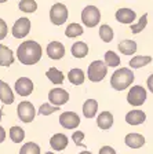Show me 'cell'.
Instances as JSON below:
<instances>
[{
  "label": "cell",
  "mask_w": 153,
  "mask_h": 154,
  "mask_svg": "<svg viewBox=\"0 0 153 154\" xmlns=\"http://www.w3.org/2000/svg\"><path fill=\"white\" fill-rule=\"evenodd\" d=\"M15 55L22 65L32 66V65H36L42 59L43 48L35 40H25L24 43H21L18 45Z\"/></svg>",
  "instance_id": "1"
},
{
  "label": "cell",
  "mask_w": 153,
  "mask_h": 154,
  "mask_svg": "<svg viewBox=\"0 0 153 154\" xmlns=\"http://www.w3.org/2000/svg\"><path fill=\"white\" fill-rule=\"evenodd\" d=\"M134 72L131 70L130 67H120L110 77V85L113 90L116 91H124L126 88L134 83Z\"/></svg>",
  "instance_id": "2"
},
{
  "label": "cell",
  "mask_w": 153,
  "mask_h": 154,
  "mask_svg": "<svg viewBox=\"0 0 153 154\" xmlns=\"http://www.w3.org/2000/svg\"><path fill=\"white\" fill-rule=\"evenodd\" d=\"M108 66L104 61H93L87 69V79L93 83H99L106 77Z\"/></svg>",
  "instance_id": "3"
},
{
  "label": "cell",
  "mask_w": 153,
  "mask_h": 154,
  "mask_svg": "<svg viewBox=\"0 0 153 154\" xmlns=\"http://www.w3.org/2000/svg\"><path fill=\"white\" fill-rule=\"evenodd\" d=\"M148 99V92L142 85H132L127 94V102L134 107L142 106Z\"/></svg>",
  "instance_id": "4"
},
{
  "label": "cell",
  "mask_w": 153,
  "mask_h": 154,
  "mask_svg": "<svg viewBox=\"0 0 153 154\" xmlns=\"http://www.w3.org/2000/svg\"><path fill=\"white\" fill-rule=\"evenodd\" d=\"M101 21V11L95 6H87L81 11V22L87 28H95Z\"/></svg>",
  "instance_id": "5"
},
{
  "label": "cell",
  "mask_w": 153,
  "mask_h": 154,
  "mask_svg": "<svg viewBox=\"0 0 153 154\" xmlns=\"http://www.w3.org/2000/svg\"><path fill=\"white\" fill-rule=\"evenodd\" d=\"M68 17H69V11H68V7L65 4L55 3L50 8V21L54 25H57V26L64 25L68 21Z\"/></svg>",
  "instance_id": "6"
},
{
  "label": "cell",
  "mask_w": 153,
  "mask_h": 154,
  "mask_svg": "<svg viewBox=\"0 0 153 154\" xmlns=\"http://www.w3.org/2000/svg\"><path fill=\"white\" fill-rule=\"evenodd\" d=\"M17 116L22 122H32L36 117V109L33 103L28 102V100H22L17 106Z\"/></svg>",
  "instance_id": "7"
},
{
  "label": "cell",
  "mask_w": 153,
  "mask_h": 154,
  "mask_svg": "<svg viewBox=\"0 0 153 154\" xmlns=\"http://www.w3.org/2000/svg\"><path fill=\"white\" fill-rule=\"evenodd\" d=\"M30 19L26 18V17H22V18H18L15 21V23L13 25V29H11V33L15 38H24L29 35L30 32Z\"/></svg>",
  "instance_id": "8"
},
{
  "label": "cell",
  "mask_w": 153,
  "mask_h": 154,
  "mask_svg": "<svg viewBox=\"0 0 153 154\" xmlns=\"http://www.w3.org/2000/svg\"><path fill=\"white\" fill-rule=\"evenodd\" d=\"M48 100L51 105L61 107L62 105L69 102V92L64 88H53L48 92Z\"/></svg>",
  "instance_id": "9"
},
{
  "label": "cell",
  "mask_w": 153,
  "mask_h": 154,
  "mask_svg": "<svg viewBox=\"0 0 153 154\" xmlns=\"http://www.w3.org/2000/svg\"><path fill=\"white\" fill-rule=\"evenodd\" d=\"M59 124L65 129H76L80 125V117L75 112H64L59 116Z\"/></svg>",
  "instance_id": "10"
},
{
  "label": "cell",
  "mask_w": 153,
  "mask_h": 154,
  "mask_svg": "<svg viewBox=\"0 0 153 154\" xmlns=\"http://www.w3.org/2000/svg\"><path fill=\"white\" fill-rule=\"evenodd\" d=\"M14 90L19 96H29L35 90L33 81L28 77H19L14 84Z\"/></svg>",
  "instance_id": "11"
},
{
  "label": "cell",
  "mask_w": 153,
  "mask_h": 154,
  "mask_svg": "<svg viewBox=\"0 0 153 154\" xmlns=\"http://www.w3.org/2000/svg\"><path fill=\"white\" fill-rule=\"evenodd\" d=\"M115 18L117 22L123 23V25H132V22L137 18V14L131 8H119L115 14Z\"/></svg>",
  "instance_id": "12"
},
{
  "label": "cell",
  "mask_w": 153,
  "mask_h": 154,
  "mask_svg": "<svg viewBox=\"0 0 153 154\" xmlns=\"http://www.w3.org/2000/svg\"><path fill=\"white\" fill-rule=\"evenodd\" d=\"M66 50H65V45L61 42H51L50 44L47 45V55L50 59H54V61H58L65 55Z\"/></svg>",
  "instance_id": "13"
},
{
  "label": "cell",
  "mask_w": 153,
  "mask_h": 154,
  "mask_svg": "<svg viewBox=\"0 0 153 154\" xmlns=\"http://www.w3.org/2000/svg\"><path fill=\"white\" fill-rule=\"evenodd\" d=\"M14 92L11 90V87L6 83V81L0 80V102L3 105H11L14 103Z\"/></svg>",
  "instance_id": "14"
},
{
  "label": "cell",
  "mask_w": 153,
  "mask_h": 154,
  "mask_svg": "<svg viewBox=\"0 0 153 154\" xmlns=\"http://www.w3.org/2000/svg\"><path fill=\"white\" fill-rule=\"evenodd\" d=\"M124 143L130 149H141L145 144V136L141 134H137V132H131V134L126 135Z\"/></svg>",
  "instance_id": "15"
},
{
  "label": "cell",
  "mask_w": 153,
  "mask_h": 154,
  "mask_svg": "<svg viewBox=\"0 0 153 154\" xmlns=\"http://www.w3.org/2000/svg\"><path fill=\"white\" fill-rule=\"evenodd\" d=\"M68 136L65 134H55L50 139V146L54 151H62L68 147Z\"/></svg>",
  "instance_id": "16"
},
{
  "label": "cell",
  "mask_w": 153,
  "mask_h": 154,
  "mask_svg": "<svg viewBox=\"0 0 153 154\" xmlns=\"http://www.w3.org/2000/svg\"><path fill=\"white\" fill-rule=\"evenodd\" d=\"M146 121V114L142 110H131L126 114V122L128 125H141Z\"/></svg>",
  "instance_id": "17"
},
{
  "label": "cell",
  "mask_w": 153,
  "mask_h": 154,
  "mask_svg": "<svg viewBox=\"0 0 153 154\" xmlns=\"http://www.w3.org/2000/svg\"><path fill=\"white\" fill-rule=\"evenodd\" d=\"M113 122H115V119L110 112H101L97 117V125H98V128L104 129V131L110 129L113 127Z\"/></svg>",
  "instance_id": "18"
},
{
  "label": "cell",
  "mask_w": 153,
  "mask_h": 154,
  "mask_svg": "<svg viewBox=\"0 0 153 154\" xmlns=\"http://www.w3.org/2000/svg\"><path fill=\"white\" fill-rule=\"evenodd\" d=\"M14 61H15L14 52L7 45L0 44V65L4 67H8L14 63Z\"/></svg>",
  "instance_id": "19"
},
{
  "label": "cell",
  "mask_w": 153,
  "mask_h": 154,
  "mask_svg": "<svg viewBox=\"0 0 153 154\" xmlns=\"http://www.w3.org/2000/svg\"><path fill=\"white\" fill-rule=\"evenodd\" d=\"M68 80L73 85H81L84 83V80H86V74H84V72L81 69L75 67V69H70L69 73H68Z\"/></svg>",
  "instance_id": "20"
},
{
  "label": "cell",
  "mask_w": 153,
  "mask_h": 154,
  "mask_svg": "<svg viewBox=\"0 0 153 154\" xmlns=\"http://www.w3.org/2000/svg\"><path fill=\"white\" fill-rule=\"evenodd\" d=\"M117 48L123 55H134L138 50V45L137 42H134V40H123L119 43Z\"/></svg>",
  "instance_id": "21"
},
{
  "label": "cell",
  "mask_w": 153,
  "mask_h": 154,
  "mask_svg": "<svg viewBox=\"0 0 153 154\" xmlns=\"http://www.w3.org/2000/svg\"><path fill=\"white\" fill-rule=\"evenodd\" d=\"M98 112V102L95 99H87L83 103V114L86 119H94Z\"/></svg>",
  "instance_id": "22"
},
{
  "label": "cell",
  "mask_w": 153,
  "mask_h": 154,
  "mask_svg": "<svg viewBox=\"0 0 153 154\" xmlns=\"http://www.w3.org/2000/svg\"><path fill=\"white\" fill-rule=\"evenodd\" d=\"M46 77H47L54 85H61L65 80L64 73H62L59 69H57V67H50V69L46 72Z\"/></svg>",
  "instance_id": "23"
},
{
  "label": "cell",
  "mask_w": 153,
  "mask_h": 154,
  "mask_svg": "<svg viewBox=\"0 0 153 154\" xmlns=\"http://www.w3.org/2000/svg\"><path fill=\"white\" fill-rule=\"evenodd\" d=\"M70 52H72V55H73L75 58L81 59V58L87 57V54H88V45L84 42H76L75 44H72Z\"/></svg>",
  "instance_id": "24"
},
{
  "label": "cell",
  "mask_w": 153,
  "mask_h": 154,
  "mask_svg": "<svg viewBox=\"0 0 153 154\" xmlns=\"http://www.w3.org/2000/svg\"><path fill=\"white\" fill-rule=\"evenodd\" d=\"M152 62V57L149 55H135L134 58H131L130 61V69H141L144 66H148V65Z\"/></svg>",
  "instance_id": "25"
},
{
  "label": "cell",
  "mask_w": 153,
  "mask_h": 154,
  "mask_svg": "<svg viewBox=\"0 0 153 154\" xmlns=\"http://www.w3.org/2000/svg\"><path fill=\"white\" fill-rule=\"evenodd\" d=\"M84 33L83 30V26L80 25V23H69V25L66 26V29H65V35H66V37L69 38H75V37H79V36H81Z\"/></svg>",
  "instance_id": "26"
},
{
  "label": "cell",
  "mask_w": 153,
  "mask_h": 154,
  "mask_svg": "<svg viewBox=\"0 0 153 154\" xmlns=\"http://www.w3.org/2000/svg\"><path fill=\"white\" fill-rule=\"evenodd\" d=\"M10 139L13 143H21L25 139V131L18 125H14L10 128Z\"/></svg>",
  "instance_id": "27"
},
{
  "label": "cell",
  "mask_w": 153,
  "mask_h": 154,
  "mask_svg": "<svg viewBox=\"0 0 153 154\" xmlns=\"http://www.w3.org/2000/svg\"><path fill=\"white\" fill-rule=\"evenodd\" d=\"M99 37H101V40L104 43H110L112 40H113V37H115V33H113V29H112V26L109 25H101L99 26Z\"/></svg>",
  "instance_id": "28"
},
{
  "label": "cell",
  "mask_w": 153,
  "mask_h": 154,
  "mask_svg": "<svg viewBox=\"0 0 153 154\" xmlns=\"http://www.w3.org/2000/svg\"><path fill=\"white\" fill-rule=\"evenodd\" d=\"M18 8L26 14H33L37 10L36 0H21L18 3Z\"/></svg>",
  "instance_id": "29"
},
{
  "label": "cell",
  "mask_w": 153,
  "mask_h": 154,
  "mask_svg": "<svg viewBox=\"0 0 153 154\" xmlns=\"http://www.w3.org/2000/svg\"><path fill=\"white\" fill-rule=\"evenodd\" d=\"M104 62L106 63L108 67H117V66H120V63H121L120 57H119L115 51H106L105 52V61Z\"/></svg>",
  "instance_id": "30"
},
{
  "label": "cell",
  "mask_w": 153,
  "mask_h": 154,
  "mask_svg": "<svg viewBox=\"0 0 153 154\" xmlns=\"http://www.w3.org/2000/svg\"><path fill=\"white\" fill-rule=\"evenodd\" d=\"M146 25H148V14H144V15H142L139 19H138V22H135V23H132V25H130L131 33H132V35H138V33H142V30L146 28Z\"/></svg>",
  "instance_id": "31"
},
{
  "label": "cell",
  "mask_w": 153,
  "mask_h": 154,
  "mask_svg": "<svg viewBox=\"0 0 153 154\" xmlns=\"http://www.w3.org/2000/svg\"><path fill=\"white\" fill-rule=\"evenodd\" d=\"M19 154H40V146L35 142H28L21 146Z\"/></svg>",
  "instance_id": "32"
},
{
  "label": "cell",
  "mask_w": 153,
  "mask_h": 154,
  "mask_svg": "<svg viewBox=\"0 0 153 154\" xmlns=\"http://www.w3.org/2000/svg\"><path fill=\"white\" fill-rule=\"evenodd\" d=\"M58 110H59V107L51 105V103H43V105L39 107V114L40 116H50V114H53V113L58 112Z\"/></svg>",
  "instance_id": "33"
},
{
  "label": "cell",
  "mask_w": 153,
  "mask_h": 154,
  "mask_svg": "<svg viewBox=\"0 0 153 154\" xmlns=\"http://www.w3.org/2000/svg\"><path fill=\"white\" fill-rule=\"evenodd\" d=\"M83 139H84V132L83 131H76L72 135V140L75 142L76 146H83Z\"/></svg>",
  "instance_id": "34"
},
{
  "label": "cell",
  "mask_w": 153,
  "mask_h": 154,
  "mask_svg": "<svg viewBox=\"0 0 153 154\" xmlns=\"http://www.w3.org/2000/svg\"><path fill=\"white\" fill-rule=\"evenodd\" d=\"M7 33H8V28H7L6 21L0 18V40H4Z\"/></svg>",
  "instance_id": "35"
},
{
  "label": "cell",
  "mask_w": 153,
  "mask_h": 154,
  "mask_svg": "<svg viewBox=\"0 0 153 154\" xmlns=\"http://www.w3.org/2000/svg\"><path fill=\"white\" fill-rule=\"evenodd\" d=\"M98 154H116V150L112 146H102Z\"/></svg>",
  "instance_id": "36"
},
{
  "label": "cell",
  "mask_w": 153,
  "mask_h": 154,
  "mask_svg": "<svg viewBox=\"0 0 153 154\" xmlns=\"http://www.w3.org/2000/svg\"><path fill=\"white\" fill-rule=\"evenodd\" d=\"M146 85L148 88H149V91L153 94V73L150 74L149 77H148V80H146Z\"/></svg>",
  "instance_id": "37"
},
{
  "label": "cell",
  "mask_w": 153,
  "mask_h": 154,
  "mask_svg": "<svg viewBox=\"0 0 153 154\" xmlns=\"http://www.w3.org/2000/svg\"><path fill=\"white\" fill-rule=\"evenodd\" d=\"M6 136H7V132H6V129L0 125V143H3L4 140H6Z\"/></svg>",
  "instance_id": "38"
},
{
  "label": "cell",
  "mask_w": 153,
  "mask_h": 154,
  "mask_svg": "<svg viewBox=\"0 0 153 154\" xmlns=\"http://www.w3.org/2000/svg\"><path fill=\"white\" fill-rule=\"evenodd\" d=\"M79 154H93V153H91V151H81V153H79Z\"/></svg>",
  "instance_id": "39"
},
{
  "label": "cell",
  "mask_w": 153,
  "mask_h": 154,
  "mask_svg": "<svg viewBox=\"0 0 153 154\" xmlns=\"http://www.w3.org/2000/svg\"><path fill=\"white\" fill-rule=\"evenodd\" d=\"M2 117H3V110L0 109V121H2Z\"/></svg>",
  "instance_id": "40"
},
{
  "label": "cell",
  "mask_w": 153,
  "mask_h": 154,
  "mask_svg": "<svg viewBox=\"0 0 153 154\" xmlns=\"http://www.w3.org/2000/svg\"><path fill=\"white\" fill-rule=\"evenodd\" d=\"M7 0H0V3H6Z\"/></svg>",
  "instance_id": "41"
},
{
  "label": "cell",
  "mask_w": 153,
  "mask_h": 154,
  "mask_svg": "<svg viewBox=\"0 0 153 154\" xmlns=\"http://www.w3.org/2000/svg\"><path fill=\"white\" fill-rule=\"evenodd\" d=\"M46 154H54V153H53V151H47V153H46Z\"/></svg>",
  "instance_id": "42"
}]
</instances>
